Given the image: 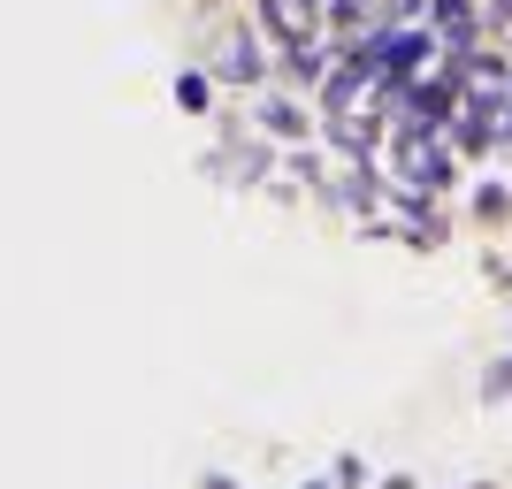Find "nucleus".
Segmentation results:
<instances>
[{"instance_id": "f257e3e1", "label": "nucleus", "mask_w": 512, "mask_h": 489, "mask_svg": "<svg viewBox=\"0 0 512 489\" xmlns=\"http://www.w3.org/2000/svg\"><path fill=\"white\" fill-rule=\"evenodd\" d=\"M390 161H398V176H406V192L436 199L459 184V161H451V146H436V138H421V130H390Z\"/></svg>"}, {"instance_id": "f03ea898", "label": "nucleus", "mask_w": 512, "mask_h": 489, "mask_svg": "<svg viewBox=\"0 0 512 489\" xmlns=\"http://www.w3.org/2000/svg\"><path fill=\"white\" fill-rule=\"evenodd\" d=\"M214 77H222V85H268V54H260L253 31H230V39H222V54H214Z\"/></svg>"}, {"instance_id": "7ed1b4c3", "label": "nucleus", "mask_w": 512, "mask_h": 489, "mask_svg": "<svg viewBox=\"0 0 512 489\" xmlns=\"http://www.w3.org/2000/svg\"><path fill=\"white\" fill-rule=\"evenodd\" d=\"M253 123H260V138H306V115L283 92H260L253 100Z\"/></svg>"}, {"instance_id": "20e7f679", "label": "nucleus", "mask_w": 512, "mask_h": 489, "mask_svg": "<svg viewBox=\"0 0 512 489\" xmlns=\"http://www.w3.org/2000/svg\"><path fill=\"white\" fill-rule=\"evenodd\" d=\"M253 23H260L276 46H299V39H306V16H291V0H253Z\"/></svg>"}, {"instance_id": "39448f33", "label": "nucleus", "mask_w": 512, "mask_h": 489, "mask_svg": "<svg viewBox=\"0 0 512 489\" xmlns=\"http://www.w3.org/2000/svg\"><path fill=\"white\" fill-rule=\"evenodd\" d=\"M176 107H184V115H214V77L207 69H184V77H176Z\"/></svg>"}, {"instance_id": "423d86ee", "label": "nucleus", "mask_w": 512, "mask_h": 489, "mask_svg": "<svg viewBox=\"0 0 512 489\" xmlns=\"http://www.w3.org/2000/svg\"><path fill=\"white\" fill-rule=\"evenodd\" d=\"M490 16H497V23H512V0H490Z\"/></svg>"}, {"instance_id": "0eeeda50", "label": "nucleus", "mask_w": 512, "mask_h": 489, "mask_svg": "<svg viewBox=\"0 0 512 489\" xmlns=\"http://www.w3.org/2000/svg\"><path fill=\"white\" fill-rule=\"evenodd\" d=\"M390 489H413V482H390Z\"/></svg>"}]
</instances>
